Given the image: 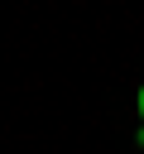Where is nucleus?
I'll use <instances>...</instances> for the list:
<instances>
[{"label": "nucleus", "mask_w": 144, "mask_h": 154, "mask_svg": "<svg viewBox=\"0 0 144 154\" xmlns=\"http://www.w3.org/2000/svg\"><path fill=\"white\" fill-rule=\"evenodd\" d=\"M134 106H139V125H144V87H139V96H134Z\"/></svg>", "instance_id": "obj_1"}, {"label": "nucleus", "mask_w": 144, "mask_h": 154, "mask_svg": "<svg viewBox=\"0 0 144 154\" xmlns=\"http://www.w3.org/2000/svg\"><path fill=\"white\" fill-rule=\"evenodd\" d=\"M134 140H139V149H144V125H139V130H134Z\"/></svg>", "instance_id": "obj_2"}]
</instances>
